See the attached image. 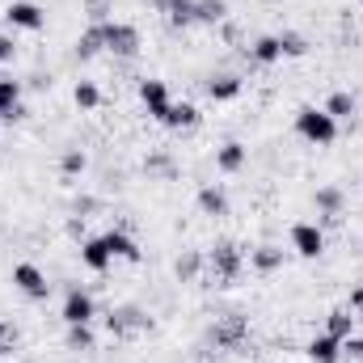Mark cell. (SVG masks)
Returning <instances> with one entry per match:
<instances>
[{
	"instance_id": "6da1fadb",
	"label": "cell",
	"mask_w": 363,
	"mask_h": 363,
	"mask_svg": "<svg viewBox=\"0 0 363 363\" xmlns=\"http://www.w3.org/2000/svg\"><path fill=\"white\" fill-rule=\"evenodd\" d=\"M296 131H300L308 144H317V148H325V144L338 140V123H334L325 110H317V106H300V110H296Z\"/></svg>"
},
{
	"instance_id": "7a4b0ae2",
	"label": "cell",
	"mask_w": 363,
	"mask_h": 363,
	"mask_svg": "<svg viewBox=\"0 0 363 363\" xmlns=\"http://www.w3.org/2000/svg\"><path fill=\"white\" fill-rule=\"evenodd\" d=\"M101 30H106V51H114L123 60H131L140 51V30L135 26H127V21H101Z\"/></svg>"
},
{
	"instance_id": "3957f363",
	"label": "cell",
	"mask_w": 363,
	"mask_h": 363,
	"mask_svg": "<svg viewBox=\"0 0 363 363\" xmlns=\"http://www.w3.org/2000/svg\"><path fill=\"white\" fill-rule=\"evenodd\" d=\"M13 287H17L21 296H30V300H47V291H51L47 274L38 271L34 262H17V267H13Z\"/></svg>"
},
{
	"instance_id": "277c9868",
	"label": "cell",
	"mask_w": 363,
	"mask_h": 363,
	"mask_svg": "<svg viewBox=\"0 0 363 363\" xmlns=\"http://www.w3.org/2000/svg\"><path fill=\"white\" fill-rule=\"evenodd\" d=\"M140 101H144L148 118H157V123H165V114H169V106H174L165 81H140Z\"/></svg>"
},
{
	"instance_id": "5b68a950",
	"label": "cell",
	"mask_w": 363,
	"mask_h": 363,
	"mask_svg": "<svg viewBox=\"0 0 363 363\" xmlns=\"http://www.w3.org/2000/svg\"><path fill=\"white\" fill-rule=\"evenodd\" d=\"M291 250H296L300 258H321L325 233H321L317 224H296V228H291Z\"/></svg>"
},
{
	"instance_id": "8992f818",
	"label": "cell",
	"mask_w": 363,
	"mask_h": 363,
	"mask_svg": "<svg viewBox=\"0 0 363 363\" xmlns=\"http://www.w3.org/2000/svg\"><path fill=\"white\" fill-rule=\"evenodd\" d=\"M211 271H216L220 283H233V279L241 274V250H237L233 241L216 245V250H211Z\"/></svg>"
},
{
	"instance_id": "52a82bcc",
	"label": "cell",
	"mask_w": 363,
	"mask_h": 363,
	"mask_svg": "<svg viewBox=\"0 0 363 363\" xmlns=\"http://www.w3.org/2000/svg\"><path fill=\"white\" fill-rule=\"evenodd\" d=\"M4 17H9L13 30H43V21H47V13H43L34 0H13Z\"/></svg>"
},
{
	"instance_id": "ba28073f",
	"label": "cell",
	"mask_w": 363,
	"mask_h": 363,
	"mask_svg": "<svg viewBox=\"0 0 363 363\" xmlns=\"http://www.w3.org/2000/svg\"><path fill=\"white\" fill-rule=\"evenodd\" d=\"M93 317H97V304H93L89 291H68V300H64V321L68 325H89Z\"/></svg>"
},
{
	"instance_id": "9c48e42d",
	"label": "cell",
	"mask_w": 363,
	"mask_h": 363,
	"mask_svg": "<svg viewBox=\"0 0 363 363\" xmlns=\"http://www.w3.org/2000/svg\"><path fill=\"white\" fill-rule=\"evenodd\" d=\"M26 106H21V81L13 77H0V118H21Z\"/></svg>"
},
{
	"instance_id": "30bf717a",
	"label": "cell",
	"mask_w": 363,
	"mask_h": 363,
	"mask_svg": "<svg viewBox=\"0 0 363 363\" xmlns=\"http://www.w3.org/2000/svg\"><path fill=\"white\" fill-rule=\"evenodd\" d=\"M308 359L313 363H338L342 359V342H338L334 334H317V338L308 342Z\"/></svg>"
},
{
	"instance_id": "8fae6325",
	"label": "cell",
	"mask_w": 363,
	"mask_h": 363,
	"mask_svg": "<svg viewBox=\"0 0 363 363\" xmlns=\"http://www.w3.org/2000/svg\"><path fill=\"white\" fill-rule=\"evenodd\" d=\"M81 262H85L89 271H97V274H101L106 267H110V262H114V254L106 250V241H101V237H89V241L81 245Z\"/></svg>"
},
{
	"instance_id": "7c38bea8",
	"label": "cell",
	"mask_w": 363,
	"mask_h": 363,
	"mask_svg": "<svg viewBox=\"0 0 363 363\" xmlns=\"http://www.w3.org/2000/svg\"><path fill=\"white\" fill-rule=\"evenodd\" d=\"M241 89H245V81H241V77H233V72H228V77L207 81V97H211V101H237Z\"/></svg>"
},
{
	"instance_id": "4fadbf2b",
	"label": "cell",
	"mask_w": 363,
	"mask_h": 363,
	"mask_svg": "<svg viewBox=\"0 0 363 363\" xmlns=\"http://www.w3.org/2000/svg\"><path fill=\"white\" fill-rule=\"evenodd\" d=\"M245 157H250V152H245V144H237V140H228V144L216 148V165H220L224 174H237V169L245 165Z\"/></svg>"
},
{
	"instance_id": "5bb4252c",
	"label": "cell",
	"mask_w": 363,
	"mask_h": 363,
	"mask_svg": "<svg viewBox=\"0 0 363 363\" xmlns=\"http://www.w3.org/2000/svg\"><path fill=\"white\" fill-rule=\"evenodd\" d=\"M165 127H174V131H190V127H199V106H190V101H174L169 114H165Z\"/></svg>"
},
{
	"instance_id": "9a60e30c",
	"label": "cell",
	"mask_w": 363,
	"mask_h": 363,
	"mask_svg": "<svg viewBox=\"0 0 363 363\" xmlns=\"http://www.w3.org/2000/svg\"><path fill=\"white\" fill-rule=\"evenodd\" d=\"M199 211L203 216H228V194L220 186H203L199 190Z\"/></svg>"
},
{
	"instance_id": "2e32d148",
	"label": "cell",
	"mask_w": 363,
	"mask_h": 363,
	"mask_svg": "<svg viewBox=\"0 0 363 363\" xmlns=\"http://www.w3.org/2000/svg\"><path fill=\"white\" fill-rule=\"evenodd\" d=\"M101 241H106V250H110L114 258H123V262H140V245H135L127 233H106Z\"/></svg>"
},
{
	"instance_id": "e0dca14e",
	"label": "cell",
	"mask_w": 363,
	"mask_h": 363,
	"mask_svg": "<svg viewBox=\"0 0 363 363\" xmlns=\"http://www.w3.org/2000/svg\"><path fill=\"white\" fill-rule=\"evenodd\" d=\"M250 55H254V64H267V68H271V64H279V60H283L279 34H262V38H258V43L250 47Z\"/></svg>"
},
{
	"instance_id": "ac0fdd59",
	"label": "cell",
	"mask_w": 363,
	"mask_h": 363,
	"mask_svg": "<svg viewBox=\"0 0 363 363\" xmlns=\"http://www.w3.org/2000/svg\"><path fill=\"white\" fill-rule=\"evenodd\" d=\"M325 334H334L338 342H347V338L355 334V317H351V308H334V313L325 317Z\"/></svg>"
},
{
	"instance_id": "d6986e66",
	"label": "cell",
	"mask_w": 363,
	"mask_h": 363,
	"mask_svg": "<svg viewBox=\"0 0 363 363\" xmlns=\"http://www.w3.org/2000/svg\"><path fill=\"white\" fill-rule=\"evenodd\" d=\"M250 262H254V271H262V274H271L283 267V250L279 245H258L254 254H250Z\"/></svg>"
},
{
	"instance_id": "ffe728a7",
	"label": "cell",
	"mask_w": 363,
	"mask_h": 363,
	"mask_svg": "<svg viewBox=\"0 0 363 363\" xmlns=\"http://www.w3.org/2000/svg\"><path fill=\"white\" fill-rule=\"evenodd\" d=\"M313 203H317V211H321L325 220H334V216L342 211V190H338V186H321Z\"/></svg>"
},
{
	"instance_id": "44dd1931",
	"label": "cell",
	"mask_w": 363,
	"mask_h": 363,
	"mask_svg": "<svg viewBox=\"0 0 363 363\" xmlns=\"http://www.w3.org/2000/svg\"><path fill=\"white\" fill-rule=\"evenodd\" d=\"M224 17H228V4H224V0H194V21L216 26V21H224Z\"/></svg>"
},
{
	"instance_id": "7402d4cb",
	"label": "cell",
	"mask_w": 363,
	"mask_h": 363,
	"mask_svg": "<svg viewBox=\"0 0 363 363\" xmlns=\"http://www.w3.org/2000/svg\"><path fill=\"white\" fill-rule=\"evenodd\" d=\"M101 47H106V30H101V21H97V26H89V30L81 34V43H77V55H81V60H93Z\"/></svg>"
},
{
	"instance_id": "603a6c76",
	"label": "cell",
	"mask_w": 363,
	"mask_h": 363,
	"mask_svg": "<svg viewBox=\"0 0 363 363\" xmlns=\"http://www.w3.org/2000/svg\"><path fill=\"white\" fill-rule=\"evenodd\" d=\"M321 110H325L334 123H342V118H351V114H355V97H351V93H330V101H325Z\"/></svg>"
},
{
	"instance_id": "cb8c5ba5",
	"label": "cell",
	"mask_w": 363,
	"mask_h": 363,
	"mask_svg": "<svg viewBox=\"0 0 363 363\" xmlns=\"http://www.w3.org/2000/svg\"><path fill=\"white\" fill-rule=\"evenodd\" d=\"M106 325H110V334H131V330H140V325H144V317H140L135 308H123V313H110V317H106Z\"/></svg>"
},
{
	"instance_id": "d4e9b609",
	"label": "cell",
	"mask_w": 363,
	"mask_h": 363,
	"mask_svg": "<svg viewBox=\"0 0 363 363\" xmlns=\"http://www.w3.org/2000/svg\"><path fill=\"white\" fill-rule=\"evenodd\" d=\"M245 338V321L241 317H224L220 325H216V342L220 347H233V342H241Z\"/></svg>"
},
{
	"instance_id": "484cf974",
	"label": "cell",
	"mask_w": 363,
	"mask_h": 363,
	"mask_svg": "<svg viewBox=\"0 0 363 363\" xmlns=\"http://www.w3.org/2000/svg\"><path fill=\"white\" fill-rule=\"evenodd\" d=\"M279 47H283V55H287V60L308 55V38H304V34H296V30H283V34H279Z\"/></svg>"
},
{
	"instance_id": "4316f807",
	"label": "cell",
	"mask_w": 363,
	"mask_h": 363,
	"mask_svg": "<svg viewBox=\"0 0 363 363\" xmlns=\"http://www.w3.org/2000/svg\"><path fill=\"white\" fill-rule=\"evenodd\" d=\"M72 101H77L81 110H97V101H101V89H97L93 81H77V89H72Z\"/></svg>"
},
{
	"instance_id": "83f0119b",
	"label": "cell",
	"mask_w": 363,
	"mask_h": 363,
	"mask_svg": "<svg viewBox=\"0 0 363 363\" xmlns=\"http://www.w3.org/2000/svg\"><path fill=\"white\" fill-rule=\"evenodd\" d=\"M165 13H169V26H194V0H174Z\"/></svg>"
},
{
	"instance_id": "f1b7e54d",
	"label": "cell",
	"mask_w": 363,
	"mask_h": 363,
	"mask_svg": "<svg viewBox=\"0 0 363 363\" xmlns=\"http://www.w3.org/2000/svg\"><path fill=\"white\" fill-rule=\"evenodd\" d=\"M68 347L72 351H93V330L89 325H68Z\"/></svg>"
},
{
	"instance_id": "f546056e",
	"label": "cell",
	"mask_w": 363,
	"mask_h": 363,
	"mask_svg": "<svg viewBox=\"0 0 363 363\" xmlns=\"http://www.w3.org/2000/svg\"><path fill=\"white\" fill-rule=\"evenodd\" d=\"M64 174H68V178L85 174V152H77V148H72V152H64Z\"/></svg>"
},
{
	"instance_id": "4dcf8cb0",
	"label": "cell",
	"mask_w": 363,
	"mask_h": 363,
	"mask_svg": "<svg viewBox=\"0 0 363 363\" xmlns=\"http://www.w3.org/2000/svg\"><path fill=\"white\" fill-rule=\"evenodd\" d=\"M199 274V254H186L178 258V279H194Z\"/></svg>"
},
{
	"instance_id": "1f68e13d",
	"label": "cell",
	"mask_w": 363,
	"mask_h": 363,
	"mask_svg": "<svg viewBox=\"0 0 363 363\" xmlns=\"http://www.w3.org/2000/svg\"><path fill=\"white\" fill-rule=\"evenodd\" d=\"M342 351H347L351 359H363V338H355V334H351V338L342 342Z\"/></svg>"
},
{
	"instance_id": "d6a6232c",
	"label": "cell",
	"mask_w": 363,
	"mask_h": 363,
	"mask_svg": "<svg viewBox=\"0 0 363 363\" xmlns=\"http://www.w3.org/2000/svg\"><path fill=\"white\" fill-rule=\"evenodd\" d=\"M13 55H17V47H13V38H9V34H0V64H9Z\"/></svg>"
},
{
	"instance_id": "836d02e7",
	"label": "cell",
	"mask_w": 363,
	"mask_h": 363,
	"mask_svg": "<svg viewBox=\"0 0 363 363\" xmlns=\"http://www.w3.org/2000/svg\"><path fill=\"white\" fill-rule=\"evenodd\" d=\"M351 313H363V287L351 291Z\"/></svg>"
},
{
	"instance_id": "e575fe53",
	"label": "cell",
	"mask_w": 363,
	"mask_h": 363,
	"mask_svg": "<svg viewBox=\"0 0 363 363\" xmlns=\"http://www.w3.org/2000/svg\"><path fill=\"white\" fill-rule=\"evenodd\" d=\"M152 4H157V9H169V4H174V0H152Z\"/></svg>"
},
{
	"instance_id": "d590c367",
	"label": "cell",
	"mask_w": 363,
	"mask_h": 363,
	"mask_svg": "<svg viewBox=\"0 0 363 363\" xmlns=\"http://www.w3.org/2000/svg\"><path fill=\"white\" fill-rule=\"evenodd\" d=\"M0 355H4V338H0Z\"/></svg>"
}]
</instances>
